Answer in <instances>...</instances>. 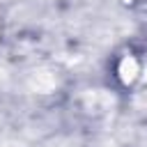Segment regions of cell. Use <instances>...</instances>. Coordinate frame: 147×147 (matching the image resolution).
<instances>
[{
    "mask_svg": "<svg viewBox=\"0 0 147 147\" xmlns=\"http://www.w3.org/2000/svg\"><path fill=\"white\" fill-rule=\"evenodd\" d=\"M136 60L133 57H126V60H122V67H119V71H122V78L124 80H131L133 76H136Z\"/></svg>",
    "mask_w": 147,
    "mask_h": 147,
    "instance_id": "cell-1",
    "label": "cell"
}]
</instances>
